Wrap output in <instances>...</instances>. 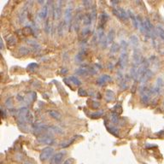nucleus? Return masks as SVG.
<instances>
[{
    "label": "nucleus",
    "instance_id": "7ed1b4c3",
    "mask_svg": "<svg viewBox=\"0 0 164 164\" xmlns=\"http://www.w3.org/2000/svg\"><path fill=\"white\" fill-rule=\"evenodd\" d=\"M63 2L58 1L52 6V16L54 20H59L62 16V6Z\"/></svg>",
    "mask_w": 164,
    "mask_h": 164
},
{
    "label": "nucleus",
    "instance_id": "2f4dec72",
    "mask_svg": "<svg viewBox=\"0 0 164 164\" xmlns=\"http://www.w3.org/2000/svg\"><path fill=\"white\" fill-rule=\"evenodd\" d=\"M90 33H91V28L90 27H85V28H83V30L81 32V34H82L83 38L87 37Z\"/></svg>",
    "mask_w": 164,
    "mask_h": 164
},
{
    "label": "nucleus",
    "instance_id": "a878e982",
    "mask_svg": "<svg viewBox=\"0 0 164 164\" xmlns=\"http://www.w3.org/2000/svg\"><path fill=\"white\" fill-rule=\"evenodd\" d=\"M111 121H112V122L115 123V124L120 123V118H119V116H118L117 113L113 112V113L111 114Z\"/></svg>",
    "mask_w": 164,
    "mask_h": 164
},
{
    "label": "nucleus",
    "instance_id": "c85d7f7f",
    "mask_svg": "<svg viewBox=\"0 0 164 164\" xmlns=\"http://www.w3.org/2000/svg\"><path fill=\"white\" fill-rule=\"evenodd\" d=\"M106 97V100L107 101H112L113 99H114V97H115V94L114 92H112V91H110V90H108L107 92H106V95H105Z\"/></svg>",
    "mask_w": 164,
    "mask_h": 164
},
{
    "label": "nucleus",
    "instance_id": "c9c22d12",
    "mask_svg": "<svg viewBox=\"0 0 164 164\" xmlns=\"http://www.w3.org/2000/svg\"><path fill=\"white\" fill-rule=\"evenodd\" d=\"M45 30L46 32V33H49L50 31H51V26H50L49 21H46V24H45Z\"/></svg>",
    "mask_w": 164,
    "mask_h": 164
},
{
    "label": "nucleus",
    "instance_id": "20e7f679",
    "mask_svg": "<svg viewBox=\"0 0 164 164\" xmlns=\"http://www.w3.org/2000/svg\"><path fill=\"white\" fill-rule=\"evenodd\" d=\"M98 39H99V43L101 45L103 48H106L107 45H108V39H107V36H105L104 34V31H103V26H98Z\"/></svg>",
    "mask_w": 164,
    "mask_h": 164
},
{
    "label": "nucleus",
    "instance_id": "4be33fe9",
    "mask_svg": "<svg viewBox=\"0 0 164 164\" xmlns=\"http://www.w3.org/2000/svg\"><path fill=\"white\" fill-rule=\"evenodd\" d=\"M107 127V129L109 130V132L111 134H113V135H115V136H116V137H119V129H118L116 126H106Z\"/></svg>",
    "mask_w": 164,
    "mask_h": 164
},
{
    "label": "nucleus",
    "instance_id": "9d476101",
    "mask_svg": "<svg viewBox=\"0 0 164 164\" xmlns=\"http://www.w3.org/2000/svg\"><path fill=\"white\" fill-rule=\"evenodd\" d=\"M110 81H112V78L109 75H108V74H103L99 78H98L96 82H97V84L98 86H103V85L107 84L108 82H110Z\"/></svg>",
    "mask_w": 164,
    "mask_h": 164
},
{
    "label": "nucleus",
    "instance_id": "e433bc0d",
    "mask_svg": "<svg viewBox=\"0 0 164 164\" xmlns=\"http://www.w3.org/2000/svg\"><path fill=\"white\" fill-rule=\"evenodd\" d=\"M120 87L122 89V90H125V89H126L127 88V83H126V80H122L121 83H120Z\"/></svg>",
    "mask_w": 164,
    "mask_h": 164
},
{
    "label": "nucleus",
    "instance_id": "4468645a",
    "mask_svg": "<svg viewBox=\"0 0 164 164\" xmlns=\"http://www.w3.org/2000/svg\"><path fill=\"white\" fill-rule=\"evenodd\" d=\"M127 14H128V17L131 19V22L133 23V27L135 28H138V22H137V17L134 16V14L133 13V11H131L130 9L127 10Z\"/></svg>",
    "mask_w": 164,
    "mask_h": 164
},
{
    "label": "nucleus",
    "instance_id": "4c0bfd02",
    "mask_svg": "<svg viewBox=\"0 0 164 164\" xmlns=\"http://www.w3.org/2000/svg\"><path fill=\"white\" fill-rule=\"evenodd\" d=\"M37 67H38V65H37L36 63H31V64L28 65L27 69H28L29 70H33V69H35V68H37Z\"/></svg>",
    "mask_w": 164,
    "mask_h": 164
},
{
    "label": "nucleus",
    "instance_id": "412c9836",
    "mask_svg": "<svg viewBox=\"0 0 164 164\" xmlns=\"http://www.w3.org/2000/svg\"><path fill=\"white\" fill-rule=\"evenodd\" d=\"M109 16L108 14H106V13H104V12H103V13H102L101 16H100V18H101L100 22H100L99 25L103 27V25L106 23V22H107V21L109 20Z\"/></svg>",
    "mask_w": 164,
    "mask_h": 164
},
{
    "label": "nucleus",
    "instance_id": "37998d69",
    "mask_svg": "<svg viewBox=\"0 0 164 164\" xmlns=\"http://www.w3.org/2000/svg\"><path fill=\"white\" fill-rule=\"evenodd\" d=\"M1 115H2V117H5V113H4V109H1Z\"/></svg>",
    "mask_w": 164,
    "mask_h": 164
},
{
    "label": "nucleus",
    "instance_id": "7c9ffc66",
    "mask_svg": "<svg viewBox=\"0 0 164 164\" xmlns=\"http://www.w3.org/2000/svg\"><path fill=\"white\" fill-rule=\"evenodd\" d=\"M103 115V110H99V111H98V112L92 113V114L91 115V117L92 118V119H96V118L101 117Z\"/></svg>",
    "mask_w": 164,
    "mask_h": 164
},
{
    "label": "nucleus",
    "instance_id": "f3484780",
    "mask_svg": "<svg viewBox=\"0 0 164 164\" xmlns=\"http://www.w3.org/2000/svg\"><path fill=\"white\" fill-rule=\"evenodd\" d=\"M155 31H156V34L159 37V38H161V39H163L164 41V28L162 27V26H157V27H156V29H155Z\"/></svg>",
    "mask_w": 164,
    "mask_h": 164
},
{
    "label": "nucleus",
    "instance_id": "dca6fc26",
    "mask_svg": "<svg viewBox=\"0 0 164 164\" xmlns=\"http://www.w3.org/2000/svg\"><path fill=\"white\" fill-rule=\"evenodd\" d=\"M92 20L93 19H92V16L91 15V13L86 14V15H84V16H83V23H84V25H86V26L91 25Z\"/></svg>",
    "mask_w": 164,
    "mask_h": 164
},
{
    "label": "nucleus",
    "instance_id": "aec40b11",
    "mask_svg": "<svg viewBox=\"0 0 164 164\" xmlns=\"http://www.w3.org/2000/svg\"><path fill=\"white\" fill-rule=\"evenodd\" d=\"M30 48L28 47H24L22 46L19 48V53L22 55V56H27L30 53Z\"/></svg>",
    "mask_w": 164,
    "mask_h": 164
},
{
    "label": "nucleus",
    "instance_id": "f257e3e1",
    "mask_svg": "<svg viewBox=\"0 0 164 164\" xmlns=\"http://www.w3.org/2000/svg\"><path fill=\"white\" fill-rule=\"evenodd\" d=\"M121 46H122V51L121 53L120 58H119V65L121 67V69H124L126 68L127 62H128V56H127V53H126V43L125 41L121 42Z\"/></svg>",
    "mask_w": 164,
    "mask_h": 164
},
{
    "label": "nucleus",
    "instance_id": "f03ea898",
    "mask_svg": "<svg viewBox=\"0 0 164 164\" xmlns=\"http://www.w3.org/2000/svg\"><path fill=\"white\" fill-rule=\"evenodd\" d=\"M36 141L40 144H49V145H51V144H54L55 139L51 134L46 133V134H42L41 136L38 137Z\"/></svg>",
    "mask_w": 164,
    "mask_h": 164
},
{
    "label": "nucleus",
    "instance_id": "f8f14e48",
    "mask_svg": "<svg viewBox=\"0 0 164 164\" xmlns=\"http://www.w3.org/2000/svg\"><path fill=\"white\" fill-rule=\"evenodd\" d=\"M48 6H49V4L44 5V6L41 8V9H40V11H39V14H38V16H39L40 20L46 19L47 17V16H48Z\"/></svg>",
    "mask_w": 164,
    "mask_h": 164
},
{
    "label": "nucleus",
    "instance_id": "72a5a7b5",
    "mask_svg": "<svg viewBox=\"0 0 164 164\" xmlns=\"http://www.w3.org/2000/svg\"><path fill=\"white\" fill-rule=\"evenodd\" d=\"M78 94L79 96H81V97H86L88 94H87V92H86V91L85 90V89H79L78 91Z\"/></svg>",
    "mask_w": 164,
    "mask_h": 164
},
{
    "label": "nucleus",
    "instance_id": "2eb2a0df",
    "mask_svg": "<svg viewBox=\"0 0 164 164\" xmlns=\"http://www.w3.org/2000/svg\"><path fill=\"white\" fill-rule=\"evenodd\" d=\"M47 113L49 114V116H51V117H52L53 119H56V120H60L61 117H62V116H61V114L58 112V111H56V110H54V109H51V110H48L47 111Z\"/></svg>",
    "mask_w": 164,
    "mask_h": 164
},
{
    "label": "nucleus",
    "instance_id": "c03bdc74",
    "mask_svg": "<svg viewBox=\"0 0 164 164\" xmlns=\"http://www.w3.org/2000/svg\"><path fill=\"white\" fill-rule=\"evenodd\" d=\"M163 107H164V100H163Z\"/></svg>",
    "mask_w": 164,
    "mask_h": 164
},
{
    "label": "nucleus",
    "instance_id": "5701e85b",
    "mask_svg": "<svg viewBox=\"0 0 164 164\" xmlns=\"http://www.w3.org/2000/svg\"><path fill=\"white\" fill-rule=\"evenodd\" d=\"M48 130L50 131V133H57V134H61L63 133V130L57 126H49L48 127Z\"/></svg>",
    "mask_w": 164,
    "mask_h": 164
},
{
    "label": "nucleus",
    "instance_id": "58836bf2",
    "mask_svg": "<svg viewBox=\"0 0 164 164\" xmlns=\"http://www.w3.org/2000/svg\"><path fill=\"white\" fill-rule=\"evenodd\" d=\"M99 106H100V103H99L98 102L93 101V104H92V107H93L94 109H98V108Z\"/></svg>",
    "mask_w": 164,
    "mask_h": 164
},
{
    "label": "nucleus",
    "instance_id": "cd10ccee",
    "mask_svg": "<svg viewBox=\"0 0 164 164\" xmlns=\"http://www.w3.org/2000/svg\"><path fill=\"white\" fill-rule=\"evenodd\" d=\"M65 22H61V23L58 25L57 27V33H58V35L60 37H62L63 35V30H64V26H65Z\"/></svg>",
    "mask_w": 164,
    "mask_h": 164
},
{
    "label": "nucleus",
    "instance_id": "f704fd0d",
    "mask_svg": "<svg viewBox=\"0 0 164 164\" xmlns=\"http://www.w3.org/2000/svg\"><path fill=\"white\" fill-rule=\"evenodd\" d=\"M7 41H8V44L9 46H14L16 44V39L15 37H10L9 39H7Z\"/></svg>",
    "mask_w": 164,
    "mask_h": 164
},
{
    "label": "nucleus",
    "instance_id": "79ce46f5",
    "mask_svg": "<svg viewBox=\"0 0 164 164\" xmlns=\"http://www.w3.org/2000/svg\"><path fill=\"white\" fill-rule=\"evenodd\" d=\"M0 47H1V50H3V49H4V43H3L2 39H0Z\"/></svg>",
    "mask_w": 164,
    "mask_h": 164
},
{
    "label": "nucleus",
    "instance_id": "393cba45",
    "mask_svg": "<svg viewBox=\"0 0 164 164\" xmlns=\"http://www.w3.org/2000/svg\"><path fill=\"white\" fill-rule=\"evenodd\" d=\"M27 43L28 44V45H31L32 46H33V48L35 50H40V46H39V44L36 42V41H34V40H31V39H27Z\"/></svg>",
    "mask_w": 164,
    "mask_h": 164
},
{
    "label": "nucleus",
    "instance_id": "b1692460",
    "mask_svg": "<svg viewBox=\"0 0 164 164\" xmlns=\"http://www.w3.org/2000/svg\"><path fill=\"white\" fill-rule=\"evenodd\" d=\"M115 31L114 29H111L110 31L108 33V36H107V39H108V44H110V43H113L114 41V39H115Z\"/></svg>",
    "mask_w": 164,
    "mask_h": 164
},
{
    "label": "nucleus",
    "instance_id": "c756f323",
    "mask_svg": "<svg viewBox=\"0 0 164 164\" xmlns=\"http://www.w3.org/2000/svg\"><path fill=\"white\" fill-rule=\"evenodd\" d=\"M119 49H121L120 48V46L116 44V43H114L113 45H112V46H111V49H110V52H112V53H116L118 51H119Z\"/></svg>",
    "mask_w": 164,
    "mask_h": 164
},
{
    "label": "nucleus",
    "instance_id": "ddd939ff",
    "mask_svg": "<svg viewBox=\"0 0 164 164\" xmlns=\"http://www.w3.org/2000/svg\"><path fill=\"white\" fill-rule=\"evenodd\" d=\"M152 75H153V73L151 72V70L148 69L147 72H146V73H145V74L143 75V77L141 78V79L139 80V81H140L142 84H144L145 82H147L149 79L152 77Z\"/></svg>",
    "mask_w": 164,
    "mask_h": 164
},
{
    "label": "nucleus",
    "instance_id": "473e14b6",
    "mask_svg": "<svg viewBox=\"0 0 164 164\" xmlns=\"http://www.w3.org/2000/svg\"><path fill=\"white\" fill-rule=\"evenodd\" d=\"M130 41H131V44L133 45V46H136L138 45V43H139V39H138V38L136 36H134V35L130 38Z\"/></svg>",
    "mask_w": 164,
    "mask_h": 164
},
{
    "label": "nucleus",
    "instance_id": "1a4fd4ad",
    "mask_svg": "<svg viewBox=\"0 0 164 164\" xmlns=\"http://www.w3.org/2000/svg\"><path fill=\"white\" fill-rule=\"evenodd\" d=\"M164 82L162 78H158L156 79V84L155 87L153 88V92L155 95H160L162 93V91L163 89Z\"/></svg>",
    "mask_w": 164,
    "mask_h": 164
},
{
    "label": "nucleus",
    "instance_id": "39448f33",
    "mask_svg": "<svg viewBox=\"0 0 164 164\" xmlns=\"http://www.w3.org/2000/svg\"><path fill=\"white\" fill-rule=\"evenodd\" d=\"M54 153V149L52 147H46L40 153V156H39V158L41 161H46L49 158H51L52 155Z\"/></svg>",
    "mask_w": 164,
    "mask_h": 164
},
{
    "label": "nucleus",
    "instance_id": "423d86ee",
    "mask_svg": "<svg viewBox=\"0 0 164 164\" xmlns=\"http://www.w3.org/2000/svg\"><path fill=\"white\" fill-rule=\"evenodd\" d=\"M72 14H73V8L72 6H69L65 10V15H64V18H65V23L68 26L69 29L73 26V22H72Z\"/></svg>",
    "mask_w": 164,
    "mask_h": 164
},
{
    "label": "nucleus",
    "instance_id": "0eeeda50",
    "mask_svg": "<svg viewBox=\"0 0 164 164\" xmlns=\"http://www.w3.org/2000/svg\"><path fill=\"white\" fill-rule=\"evenodd\" d=\"M113 13L115 14V16H116L121 20H123L126 22L128 19V14L127 12H126V10H124L122 8H116L113 9Z\"/></svg>",
    "mask_w": 164,
    "mask_h": 164
},
{
    "label": "nucleus",
    "instance_id": "6ab92c4d",
    "mask_svg": "<svg viewBox=\"0 0 164 164\" xmlns=\"http://www.w3.org/2000/svg\"><path fill=\"white\" fill-rule=\"evenodd\" d=\"M27 8L24 7V9H22L20 16H19V19H20V22H24L27 19Z\"/></svg>",
    "mask_w": 164,
    "mask_h": 164
},
{
    "label": "nucleus",
    "instance_id": "ea45409f",
    "mask_svg": "<svg viewBox=\"0 0 164 164\" xmlns=\"http://www.w3.org/2000/svg\"><path fill=\"white\" fill-rule=\"evenodd\" d=\"M83 4H84L85 6H86V7H87V6L90 7V6H91V2H89V1H84V2H83Z\"/></svg>",
    "mask_w": 164,
    "mask_h": 164
},
{
    "label": "nucleus",
    "instance_id": "9b49d317",
    "mask_svg": "<svg viewBox=\"0 0 164 164\" xmlns=\"http://www.w3.org/2000/svg\"><path fill=\"white\" fill-rule=\"evenodd\" d=\"M83 16L84 15H82L81 13H77V15L74 18V22H73V26H74V28L75 31H78L79 28V25L81 21H83Z\"/></svg>",
    "mask_w": 164,
    "mask_h": 164
},
{
    "label": "nucleus",
    "instance_id": "a19ab883",
    "mask_svg": "<svg viewBox=\"0 0 164 164\" xmlns=\"http://www.w3.org/2000/svg\"><path fill=\"white\" fill-rule=\"evenodd\" d=\"M72 163H73V160L72 159H68V160H66L63 163V164H72Z\"/></svg>",
    "mask_w": 164,
    "mask_h": 164
},
{
    "label": "nucleus",
    "instance_id": "6e6552de",
    "mask_svg": "<svg viewBox=\"0 0 164 164\" xmlns=\"http://www.w3.org/2000/svg\"><path fill=\"white\" fill-rule=\"evenodd\" d=\"M66 155L65 151H62V152H58L56 154H55L54 156L51 157V164H61L63 162V159L64 156Z\"/></svg>",
    "mask_w": 164,
    "mask_h": 164
},
{
    "label": "nucleus",
    "instance_id": "bb28decb",
    "mask_svg": "<svg viewBox=\"0 0 164 164\" xmlns=\"http://www.w3.org/2000/svg\"><path fill=\"white\" fill-rule=\"evenodd\" d=\"M69 79L71 80V82H72L73 84H74L75 86H79L81 85V81H80L77 77H75V76H69Z\"/></svg>",
    "mask_w": 164,
    "mask_h": 164
},
{
    "label": "nucleus",
    "instance_id": "a211bd4d",
    "mask_svg": "<svg viewBox=\"0 0 164 164\" xmlns=\"http://www.w3.org/2000/svg\"><path fill=\"white\" fill-rule=\"evenodd\" d=\"M75 138L76 137H73V138H71L70 139H69V140L67 141H63L61 143V144H60V146L62 147V148H67V147H69V145H71L74 140H75Z\"/></svg>",
    "mask_w": 164,
    "mask_h": 164
}]
</instances>
